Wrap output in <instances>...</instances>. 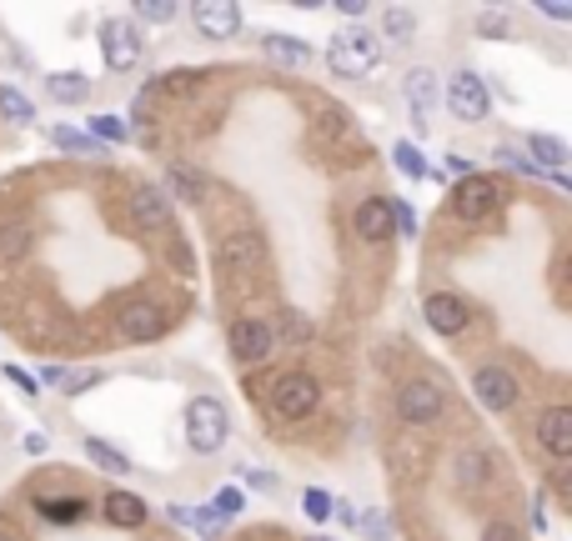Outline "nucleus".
Returning a JSON list of instances; mask_svg holds the SVG:
<instances>
[{"mask_svg": "<svg viewBox=\"0 0 572 541\" xmlns=\"http://www.w3.org/2000/svg\"><path fill=\"white\" fill-rule=\"evenodd\" d=\"M326 65H332V76H347V80H362L372 76L382 65V40L372 36L366 26H347L332 36L326 46Z\"/></svg>", "mask_w": 572, "mask_h": 541, "instance_id": "obj_1", "label": "nucleus"}, {"mask_svg": "<svg viewBox=\"0 0 572 541\" xmlns=\"http://www.w3.org/2000/svg\"><path fill=\"white\" fill-rule=\"evenodd\" d=\"M226 437H232V416H226V406L216 397H196L191 406H186V441H191V451L211 456V451L226 446Z\"/></svg>", "mask_w": 572, "mask_h": 541, "instance_id": "obj_2", "label": "nucleus"}, {"mask_svg": "<svg viewBox=\"0 0 572 541\" xmlns=\"http://www.w3.org/2000/svg\"><path fill=\"white\" fill-rule=\"evenodd\" d=\"M316 401H322V381L307 372H291V376H276L272 387V412L282 422H301V416L316 412Z\"/></svg>", "mask_w": 572, "mask_h": 541, "instance_id": "obj_3", "label": "nucleus"}, {"mask_svg": "<svg viewBox=\"0 0 572 541\" xmlns=\"http://www.w3.org/2000/svg\"><path fill=\"white\" fill-rule=\"evenodd\" d=\"M443 101H447V111H452L457 121H468V126L487 121V111H493V96H487L477 71H457V76L443 86Z\"/></svg>", "mask_w": 572, "mask_h": 541, "instance_id": "obj_4", "label": "nucleus"}, {"mask_svg": "<svg viewBox=\"0 0 572 541\" xmlns=\"http://www.w3.org/2000/svg\"><path fill=\"white\" fill-rule=\"evenodd\" d=\"M472 397H477V406H487V412H508V406H518L522 387L508 366H477V372H472Z\"/></svg>", "mask_w": 572, "mask_h": 541, "instance_id": "obj_5", "label": "nucleus"}, {"mask_svg": "<svg viewBox=\"0 0 572 541\" xmlns=\"http://www.w3.org/2000/svg\"><path fill=\"white\" fill-rule=\"evenodd\" d=\"M226 347H232L236 361H247V366H261V361L272 356L276 336L266 322H257V316H236L232 331H226Z\"/></svg>", "mask_w": 572, "mask_h": 541, "instance_id": "obj_6", "label": "nucleus"}, {"mask_svg": "<svg viewBox=\"0 0 572 541\" xmlns=\"http://www.w3.org/2000/svg\"><path fill=\"white\" fill-rule=\"evenodd\" d=\"M101 55H105L111 71H130V65H141V55H146L141 30L130 26V21H105V26H101Z\"/></svg>", "mask_w": 572, "mask_h": 541, "instance_id": "obj_7", "label": "nucleus"}, {"mask_svg": "<svg viewBox=\"0 0 572 541\" xmlns=\"http://www.w3.org/2000/svg\"><path fill=\"white\" fill-rule=\"evenodd\" d=\"M497 186H493V176H468V180H457L452 186V216L457 221H482V216H493V206H497Z\"/></svg>", "mask_w": 572, "mask_h": 541, "instance_id": "obj_8", "label": "nucleus"}, {"mask_svg": "<svg viewBox=\"0 0 572 541\" xmlns=\"http://www.w3.org/2000/svg\"><path fill=\"white\" fill-rule=\"evenodd\" d=\"M191 26L207 40H232L241 36V5H232V0H196Z\"/></svg>", "mask_w": 572, "mask_h": 541, "instance_id": "obj_9", "label": "nucleus"}, {"mask_svg": "<svg viewBox=\"0 0 572 541\" xmlns=\"http://www.w3.org/2000/svg\"><path fill=\"white\" fill-rule=\"evenodd\" d=\"M422 316H427V326H432L437 336H447V341H452V336H462V331L472 326L468 301L452 297V291H432V297L422 301Z\"/></svg>", "mask_w": 572, "mask_h": 541, "instance_id": "obj_10", "label": "nucleus"}, {"mask_svg": "<svg viewBox=\"0 0 572 541\" xmlns=\"http://www.w3.org/2000/svg\"><path fill=\"white\" fill-rule=\"evenodd\" d=\"M443 406H447V397H443V387H432V381H407V387L397 391V416L412 426L437 422Z\"/></svg>", "mask_w": 572, "mask_h": 541, "instance_id": "obj_11", "label": "nucleus"}, {"mask_svg": "<svg viewBox=\"0 0 572 541\" xmlns=\"http://www.w3.org/2000/svg\"><path fill=\"white\" fill-rule=\"evenodd\" d=\"M116 326L126 341H161V336H166V311L151 306V301H126Z\"/></svg>", "mask_w": 572, "mask_h": 541, "instance_id": "obj_12", "label": "nucleus"}, {"mask_svg": "<svg viewBox=\"0 0 572 541\" xmlns=\"http://www.w3.org/2000/svg\"><path fill=\"white\" fill-rule=\"evenodd\" d=\"M537 446H543L547 456L568 462L572 456V406H547V412L537 416Z\"/></svg>", "mask_w": 572, "mask_h": 541, "instance_id": "obj_13", "label": "nucleus"}, {"mask_svg": "<svg viewBox=\"0 0 572 541\" xmlns=\"http://www.w3.org/2000/svg\"><path fill=\"white\" fill-rule=\"evenodd\" d=\"M351 231L362 236L366 246H372V241H391V201H387V196H366L362 206H357V216H351Z\"/></svg>", "mask_w": 572, "mask_h": 541, "instance_id": "obj_14", "label": "nucleus"}, {"mask_svg": "<svg viewBox=\"0 0 572 541\" xmlns=\"http://www.w3.org/2000/svg\"><path fill=\"white\" fill-rule=\"evenodd\" d=\"M130 221H136L141 231H166V226H171L166 191H157V186H141V191L130 196Z\"/></svg>", "mask_w": 572, "mask_h": 541, "instance_id": "obj_15", "label": "nucleus"}, {"mask_svg": "<svg viewBox=\"0 0 572 541\" xmlns=\"http://www.w3.org/2000/svg\"><path fill=\"white\" fill-rule=\"evenodd\" d=\"M261 256H266V246H261V236H251V231H232V236H222V246H216V261H222L226 270H251Z\"/></svg>", "mask_w": 572, "mask_h": 541, "instance_id": "obj_16", "label": "nucleus"}, {"mask_svg": "<svg viewBox=\"0 0 572 541\" xmlns=\"http://www.w3.org/2000/svg\"><path fill=\"white\" fill-rule=\"evenodd\" d=\"M407 90V105L416 111V121H427L432 111H437V71H427V65H412L402 80Z\"/></svg>", "mask_w": 572, "mask_h": 541, "instance_id": "obj_17", "label": "nucleus"}, {"mask_svg": "<svg viewBox=\"0 0 572 541\" xmlns=\"http://www.w3.org/2000/svg\"><path fill=\"white\" fill-rule=\"evenodd\" d=\"M101 512H105V521H111V527H121V531H136L146 521V502L136 496V491H105Z\"/></svg>", "mask_w": 572, "mask_h": 541, "instance_id": "obj_18", "label": "nucleus"}, {"mask_svg": "<svg viewBox=\"0 0 572 541\" xmlns=\"http://www.w3.org/2000/svg\"><path fill=\"white\" fill-rule=\"evenodd\" d=\"M86 512H91V506L80 502V496H40L36 502V516L40 521H51V527H76Z\"/></svg>", "mask_w": 572, "mask_h": 541, "instance_id": "obj_19", "label": "nucleus"}, {"mask_svg": "<svg viewBox=\"0 0 572 541\" xmlns=\"http://www.w3.org/2000/svg\"><path fill=\"white\" fill-rule=\"evenodd\" d=\"M261 51H266V61L291 65V71H301V65L312 61V51H307V46H301L297 36H282V30H272V36H261Z\"/></svg>", "mask_w": 572, "mask_h": 541, "instance_id": "obj_20", "label": "nucleus"}, {"mask_svg": "<svg viewBox=\"0 0 572 541\" xmlns=\"http://www.w3.org/2000/svg\"><path fill=\"white\" fill-rule=\"evenodd\" d=\"M46 96L61 105H76L91 96V76H80V71H51V76H46Z\"/></svg>", "mask_w": 572, "mask_h": 541, "instance_id": "obj_21", "label": "nucleus"}, {"mask_svg": "<svg viewBox=\"0 0 572 541\" xmlns=\"http://www.w3.org/2000/svg\"><path fill=\"white\" fill-rule=\"evenodd\" d=\"M527 151H533V166L547 176H562V166H568V146L558 136H527Z\"/></svg>", "mask_w": 572, "mask_h": 541, "instance_id": "obj_22", "label": "nucleus"}, {"mask_svg": "<svg viewBox=\"0 0 572 541\" xmlns=\"http://www.w3.org/2000/svg\"><path fill=\"white\" fill-rule=\"evenodd\" d=\"M166 191L182 196V201H201V196H207V180H201V171H191V166H171L166 171Z\"/></svg>", "mask_w": 572, "mask_h": 541, "instance_id": "obj_23", "label": "nucleus"}, {"mask_svg": "<svg viewBox=\"0 0 572 541\" xmlns=\"http://www.w3.org/2000/svg\"><path fill=\"white\" fill-rule=\"evenodd\" d=\"M382 36H387L391 46H407V40L416 36V15L407 11V5H387V11H382Z\"/></svg>", "mask_w": 572, "mask_h": 541, "instance_id": "obj_24", "label": "nucleus"}, {"mask_svg": "<svg viewBox=\"0 0 572 541\" xmlns=\"http://www.w3.org/2000/svg\"><path fill=\"white\" fill-rule=\"evenodd\" d=\"M182 527L201 531L207 541H222V537H226V516H222V512H211V506H196V512L186 506V521H182Z\"/></svg>", "mask_w": 572, "mask_h": 541, "instance_id": "obj_25", "label": "nucleus"}, {"mask_svg": "<svg viewBox=\"0 0 572 541\" xmlns=\"http://www.w3.org/2000/svg\"><path fill=\"white\" fill-rule=\"evenodd\" d=\"M0 116L11 121V126H30V121H36V105H30L15 86H0Z\"/></svg>", "mask_w": 572, "mask_h": 541, "instance_id": "obj_26", "label": "nucleus"}, {"mask_svg": "<svg viewBox=\"0 0 572 541\" xmlns=\"http://www.w3.org/2000/svg\"><path fill=\"white\" fill-rule=\"evenodd\" d=\"M452 471H457V481H462V487H482V481L493 477V462H487L482 451H462Z\"/></svg>", "mask_w": 572, "mask_h": 541, "instance_id": "obj_27", "label": "nucleus"}, {"mask_svg": "<svg viewBox=\"0 0 572 541\" xmlns=\"http://www.w3.org/2000/svg\"><path fill=\"white\" fill-rule=\"evenodd\" d=\"M391 166L402 171V176H412V180L427 176V161H422V151H416L412 141H397V146H391Z\"/></svg>", "mask_w": 572, "mask_h": 541, "instance_id": "obj_28", "label": "nucleus"}, {"mask_svg": "<svg viewBox=\"0 0 572 541\" xmlns=\"http://www.w3.org/2000/svg\"><path fill=\"white\" fill-rule=\"evenodd\" d=\"M51 141L61 146V151H76V155H105V146H101V141L80 136V130H65V126H55V130H51Z\"/></svg>", "mask_w": 572, "mask_h": 541, "instance_id": "obj_29", "label": "nucleus"}, {"mask_svg": "<svg viewBox=\"0 0 572 541\" xmlns=\"http://www.w3.org/2000/svg\"><path fill=\"white\" fill-rule=\"evenodd\" d=\"M86 456H91L96 466H105V471H116V477H121V471H130L126 456H121V451H111L105 441H96V437H86Z\"/></svg>", "mask_w": 572, "mask_h": 541, "instance_id": "obj_30", "label": "nucleus"}, {"mask_svg": "<svg viewBox=\"0 0 572 541\" xmlns=\"http://www.w3.org/2000/svg\"><path fill=\"white\" fill-rule=\"evenodd\" d=\"M136 21H151V26H171V21H176V5H171V0H136Z\"/></svg>", "mask_w": 572, "mask_h": 541, "instance_id": "obj_31", "label": "nucleus"}, {"mask_svg": "<svg viewBox=\"0 0 572 541\" xmlns=\"http://www.w3.org/2000/svg\"><path fill=\"white\" fill-rule=\"evenodd\" d=\"M26 251H30L26 226H0V256H26Z\"/></svg>", "mask_w": 572, "mask_h": 541, "instance_id": "obj_32", "label": "nucleus"}, {"mask_svg": "<svg viewBox=\"0 0 572 541\" xmlns=\"http://www.w3.org/2000/svg\"><path fill=\"white\" fill-rule=\"evenodd\" d=\"M357 527H362L366 541H391V521L382 512H362V516H357Z\"/></svg>", "mask_w": 572, "mask_h": 541, "instance_id": "obj_33", "label": "nucleus"}, {"mask_svg": "<svg viewBox=\"0 0 572 541\" xmlns=\"http://www.w3.org/2000/svg\"><path fill=\"white\" fill-rule=\"evenodd\" d=\"M391 236H416V211L407 201H391Z\"/></svg>", "mask_w": 572, "mask_h": 541, "instance_id": "obj_34", "label": "nucleus"}, {"mask_svg": "<svg viewBox=\"0 0 572 541\" xmlns=\"http://www.w3.org/2000/svg\"><path fill=\"white\" fill-rule=\"evenodd\" d=\"M91 130H96V136H101L105 146H116V141H126V136H130V130L121 126L116 116H91Z\"/></svg>", "mask_w": 572, "mask_h": 541, "instance_id": "obj_35", "label": "nucleus"}, {"mask_svg": "<svg viewBox=\"0 0 572 541\" xmlns=\"http://www.w3.org/2000/svg\"><path fill=\"white\" fill-rule=\"evenodd\" d=\"M301 506H307V516H312V521H326V516H332V496H326V491H307V496H301Z\"/></svg>", "mask_w": 572, "mask_h": 541, "instance_id": "obj_36", "label": "nucleus"}, {"mask_svg": "<svg viewBox=\"0 0 572 541\" xmlns=\"http://www.w3.org/2000/svg\"><path fill=\"white\" fill-rule=\"evenodd\" d=\"M241 506H247V502H241V491H236V487H226V491H216V502H211V512L236 516V512H241Z\"/></svg>", "mask_w": 572, "mask_h": 541, "instance_id": "obj_37", "label": "nucleus"}, {"mask_svg": "<svg viewBox=\"0 0 572 541\" xmlns=\"http://www.w3.org/2000/svg\"><path fill=\"white\" fill-rule=\"evenodd\" d=\"M236 477L247 481V487L266 491V496H272V491H276V477H272V471H251V466H241V471H236Z\"/></svg>", "mask_w": 572, "mask_h": 541, "instance_id": "obj_38", "label": "nucleus"}, {"mask_svg": "<svg viewBox=\"0 0 572 541\" xmlns=\"http://www.w3.org/2000/svg\"><path fill=\"white\" fill-rule=\"evenodd\" d=\"M482 541H522L518 527H508V521H493V527L482 531Z\"/></svg>", "mask_w": 572, "mask_h": 541, "instance_id": "obj_39", "label": "nucleus"}, {"mask_svg": "<svg viewBox=\"0 0 572 541\" xmlns=\"http://www.w3.org/2000/svg\"><path fill=\"white\" fill-rule=\"evenodd\" d=\"M447 176L468 180V176H477V171H472V161H468V155H447Z\"/></svg>", "mask_w": 572, "mask_h": 541, "instance_id": "obj_40", "label": "nucleus"}, {"mask_svg": "<svg viewBox=\"0 0 572 541\" xmlns=\"http://www.w3.org/2000/svg\"><path fill=\"white\" fill-rule=\"evenodd\" d=\"M5 381H15V387L26 391V397H36V376H26L21 366H5Z\"/></svg>", "mask_w": 572, "mask_h": 541, "instance_id": "obj_41", "label": "nucleus"}, {"mask_svg": "<svg viewBox=\"0 0 572 541\" xmlns=\"http://www.w3.org/2000/svg\"><path fill=\"white\" fill-rule=\"evenodd\" d=\"M497 30H502V15H493V11H482V21H477V36H487V40H493Z\"/></svg>", "mask_w": 572, "mask_h": 541, "instance_id": "obj_42", "label": "nucleus"}, {"mask_svg": "<svg viewBox=\"0 0 572 541\" xmlns=\"http://www.w3.org/2000/svg\"><path fill=\"white\" fill-rule=\"evenodd\" d=\"M322 130H332V136H341V130H347V116H341V111H326V116H322Z\"/></svg>", "mask_w": 572, "mask_h": 541, "instance_id": "obj_43", "label": "nucleus"}, {"mask_svg": "<svg viewBox=\"0 0 572 541\" xmlns=\"http://www.w3.org/2000/svg\"><path fill=\"white\" fill-rule=\"evenodd\" d=\"M282 336H286V341H291V336H297V341H307L312 331H307V322H291V316H286V322H282Z\"/></svg>", "mask_w": 572, "mask_h": 541, "instance_id": "obj_44", "label": "nucleus"}, {"mask_svg": "<svg viewBox=\"0 0 572 541\" xmlns=\"http://www.w3.org/2000/svg\"><path fill=\"white\" fill-rule=\"evenodd\" d=\"M26 451H30V456H46V451H51V441L40 437V431H30V437H26Z\"/></svg>", "mask_w": 572, "mask_h": 541, "instance_id": "obj_45", "label": "nucleus"}, {"mask_svg": "<svg viewBox=\"0 0 572 541\" xmlns=\"http://www.w3.org/2000/svg\"><path fill=\"white\" fill-rule=\"evenodd\" d=\"M337 11L347 15V21H362V15H366V5H362V0H341Z\"/></svg>", "mask_w": 572, "mask_h": 541, "instance_id": "obj_46", "label": "nucleus"}, {"mask_svg": "<svg viewBox=\"0 0 572 541\" xmlns=\"http://www.w3.org/2000/svg\"><path fill=\"white\" fill-rule=\"evenodd\" d=\"M40 381H46V387H61V381H65V366H46V372H40Z\"/></svg>", "mask_w": 572, "mask_h": 541, "instance_id": "obj_47", "label": "nucleus"}, {"mask_svg": "<svg viewBox=\"0 0 572 541\" xmlns=\"http://www.w3.org/2000/svg\"><path fill=\"white\" fill-rule=\"evenodd\" d=\"M307 541H326V537H307Z\"/></svg>", "mask_w": 572, "mask_h": 541, "instance_id": "obj_48", "label": "nucleus"}]
</instances>
